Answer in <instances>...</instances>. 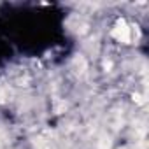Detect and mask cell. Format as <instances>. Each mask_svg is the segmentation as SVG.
Wrapping results in <instances>:
<instances>
[{"instance_id": "cell-1", "label": "cell", "mask_w": 149, "mask_h": 149, "mask_svg": "<svg viewBox=\"0 0 149 149\" xmlns=\"http://www.w3.org/2000/svg\"><path fill=\"white\" fill-rule=\"evenodd\" d=\"M114 37H118L119 40H123V42H128L130 40V28L121 21V23H118V26H116V30H114Z\"/></svg>"}]
</instances>
